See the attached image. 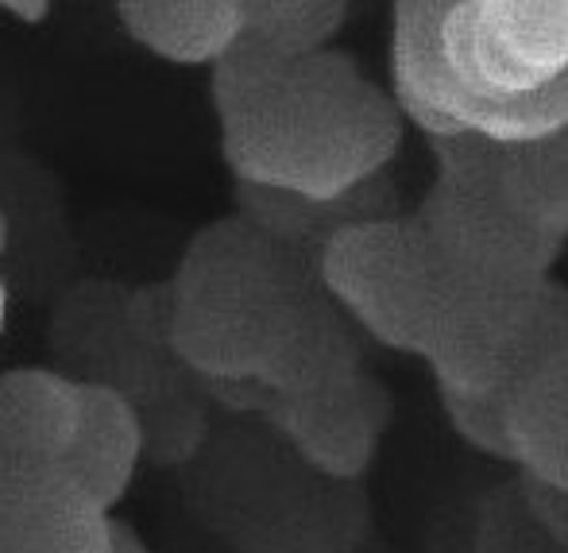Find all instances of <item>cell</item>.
Segmentation results:
<instances>
[{"instance_id":"obj_1","label":"cell","mask_w":568,"mask_h":553,"mask_svg":"<svg viewBox=\"0 0 568 553\" xmlns=\"http://www.w3.org/2000/svg\"><path fill=\"white\" fill-rule=\"evenodd\" d=\"M390 74L434 135L549 140L568 124V0H395Z\"/></svg>"},{"instance_id":"obj_14","label":"cell","mask_w":568,"mask_h":553,"mask_svg":"<svg viewBox=\"0 0 568 553\" xmlns=\"http://www.w3.org/2000/svg\"><path fill=\"white\" fill-rule=\"evenodd\" d=\"M109 553H155V550H151L148 542L132 531V523L113 519V546H109Z\"/></svg>"},{"instance_id":"obj_16","label":"cell","mask_w":568,"mask_h":553,"mask_svg":"<svg viewBox=\"0 0 568 553\" xmlns=\"http://www.w3.org/2000/svg\"><path fill=\"white\" fill-rule=\"evenodd\" d=\"M4 322H8V291H4V279H0V333H4Z\"/></svg>"},{"instance_id":"obj_13","label":"cell","mask_w":568,"mask_h":553,"mask_svg":"<svg viewBox=\"0 0 568 553\" xmlns=\"http://www.w3.org/2000/svg\"><path fill=\"white\" fill-rule=\"evenodd\" d=\"M515 484H518V495H523L526 511L534 515V523L568 550V487L534 476V472H523V469H518Z\"/></svg>"},{"instance_id":"obj_3","label":"cell","mask_w":568,"mask_h":553,"mask_svg":"<svg viewBox=\"0 0 568 553\" xmlns=\"http://www.w3.org/2000/svg\"><path fill=\"white\" fill-rule=\"evenodd\" d=\"M210 464L190 503L232 553H352L367 542L372 500L359 480L322 472L278 430L271 449Z\"/></svg>"},{"instance_id":"obj_2","label":"cell","mask_w":568,"mask_h":553,"mask_svg":"<svg viewBox=\"0 0 568 553\" xmlns=\"http://www.w3.org/2000/svg\"><path fill=\"white\" fill-rule=\"evenodd\" d=\"M166 341L190 372L255 380L275 395L348 372L337 333L294 299L267 244L225 224L190 244L171 283Z\"/></svg>"},{"instance_id":"obj_8","label":"cell","mask_w":568,"mask_h":553,"mask_svg":"<svg viewBox=\"0 0 568 553\" xmlns=\"http://www.w3.org/2000/svg\"><path fill=\"white\" fill-rule=\"evenodd\" d=\"M78 422V380L51 368L0 372V464H62Z\"/></svg>"},{"instance_id":"obj_12","label":"cell","mask_w":568,"mask_h":553,"mask_svg":"<svg viewBox=\"0 0 568 553\" xmlns=\"http://www.w3.org/2000/svg\"><path fill=\"white\" fill-rule=\"evenodd\" d=\"M471 553H568V550L534 523L523 495H518V484H507L487 492L484 503L476 507Z\"/></svg>"},{"instance_id":"obj_4","label":"cell","mask_w":568,"mask_h":553,"mask_svg":"<svg viewBox=\"0 0 568 553\" xmlns=\"http://www.w3.org/2000/svg\"><path fill=\"white\" fill-rule=\"evenodd\" d=\"M113 511L62 464H0V553H109Z\"/></svg>"},{"instance_id":"obj_10","label":"cell","mask_w":568,"mask_h":553,"mask_svg":"<svg viewBox=\"0 0 568 553\" xmlns=\"http://www.w3.org/2000/svg\"><path fill=\"white\" fill-rule=\"evenodd\" d=\"M510 434L515 469L568 487V349L515 388Z\"/></svg>"},{"instance_id":"obj_17","label":"cell","mask_w":568,"mask_h":553,"mask_svg":"<svg viewBox=\"0 0 568 553\" xmlns=\"http://www.w3.org/2000/svg\"><path fill=\"white\" fill-rule=\"evenodd\" d=\"M352 553H390V550H383V546H372V542H359Z\"/></svg>"},{"instance_id":"obj_5","label":"cell","mask_w":568,"mask_h":553,"mask_svg":"<svg viewBox=\"0 0 568 553\" xmlns=\"http://www.w3.org/2000/svg\"><path fill=\"white\" fill-rule=\"evenodd\" d=\"M263 419L310 464L341 480H359L379 445V399L348 372L310 391L271 395Z\"/></svg>"},{"instance_id":"obj_11","label":"cell","mask_w":568,"mask_h":553,"mask_svg":"<svg viewBox=\"0 0 568 553\" xmlns=\"http://www.w3.org/2000/svg\"><path fill=\"white\" fill-rule=\"evenodd\" d=\"M442 411L449 414V426L460 434L464 445L495 456L503 464H515V434H510V399L515 391H464L437 383Z\"/></svg>"},{"instance_id":"obj_15","label":"cell","mask_w":568,"mask_h":553,"mask_svg":"<svg viewBox=\"0 0 568 553\" xmlns=\"http://www.w3.org/2000/svg\"><path fill=\"white\" fill-rule=\"evenodd\" d=\"M0 8L23 23H43L47 12H51V0H0Z\"/></svg>"},{"instance_id":"obj_6","label":"cell","mask_w":568,"mask_h":553,"mask_svg":"<svg viewBox=\"0 0 568 553\" xmlns=\"http://www.w3.org/2000/svg\"><path fill=\"white\" fill-rule=\"evenodd\" d=\"M387 248L390 244L372 232H344L329 240L325 279L348 302V310H356L379 336L418 344L429 333L437 299L429 294L422 268L395 263V252Z\"/></svg>"},{"instance_id":"obj_7","label":"cell","mask_w":568,"mask_h":553,"mask_svg":"<svg viewBox=\"0 0 568 553\" xmlns=\"http://www.w3.org/2000/svg\"><path fill=\"white\" fill-rule=\"evenodd\" d=\"M148 453V422L124 391L109 383H82V422L62 469L85 495L113 511L128 495Z\"/></svg>"},{"instance_id":"obj_9","label":"cell","mask_w":568,"mask_h":553,"mask_svg":"<svg viewBox=\"0 0 568 553\" xmlns=\"http://www.w3.org/2000/svg\"><path fill=\"white\" fill-rule=\"evenodd\" d=\"M128 36L166 62H217L244 36V0H113Z\"/></svg>"}]
</instances>
